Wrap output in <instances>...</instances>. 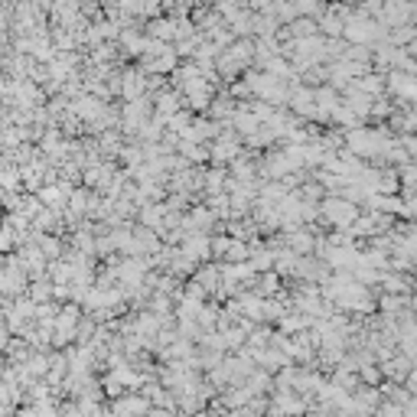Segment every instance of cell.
Here are the masks:
<instances>
[{
	"label": "cell",
	"mask_w": 417,
	"mask_h": 417,
	"mask_svg": "<svg viewBox=\"0 0 417 417\" xmlns=\"http://www.w3.org/2000/svg\"><path fill=\"white\" fill-rule=\"evenodd\" d=\"M111 411L118 417H140L150 411V405H147V398H118Z\"/></svg>",
	"instance_id": "obj_1"
},
{
	"label": "cell",
	"mask_w": 417,
	"mask_h": 417,
	"mask_svg": "<svg viewBox=\"0 0 417 417\" xmlns=\"http://www.w3.org/2000/svg\"><path fill=\"white\" fill-rule=\"evenodd\" d=\"M326 215H330L336 225H349L355 219V209L349 203H339V199H330L326 203Z\"/></svg>",
	"instance_id": "obj_2"
},
{
	"label": "cell",
	"mask_w": 417,
	"mask_h": 417,
	"mask_svg": "<svg viewBox=\"0 0 417 417\" xmlns=\"http://www.w3.org/2000/svg\"><path fill=\"white\" fill-rule=\"evenodd\" d=\"M150 417H170V411H163V407H157V411H150Z\"/></svg>",
	"instance_id": "obj_3"
}]
</instances>
